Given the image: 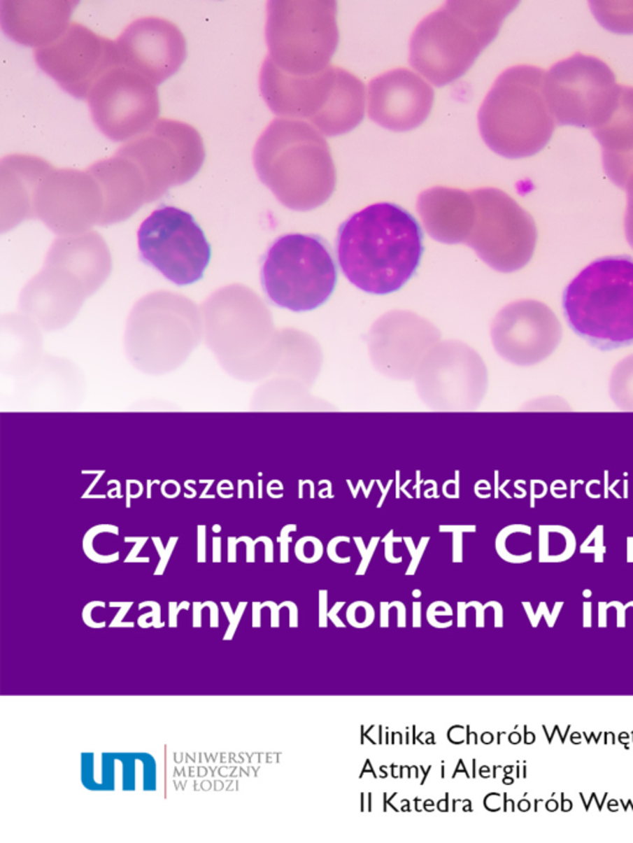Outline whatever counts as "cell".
Returning a JSON list of instances; mask_svg holds the SVG:
<instances>
[{
    "instance_id": "6da1fadb",
    "label": "cell",
    "mask_w": 633,
    "mask_h": 843,
    "mask_svg": "<svg viewBox=\"0 0 633 843\" xmlns=\"http://www.w3.org/2000/svg\"><path fill=\"white\" fill-rule=\"evenodd\" d=\"M423 254V233L411 213L394 203H375L341 224L338 262L362 291L390 295L413 277Z\"/></svg>"
},
{
    "instance_id": "7a4b0ae2",
    "label": "cell",
    "mask_w": 633,
    "mask_h": 843,
    "mask_svg": "<svg viewBox=\"0 0 633 843\" xmlns=\"http://www.w3.org/2000/svg\"><path fill=\"white\" fill-rule=\"evenodd\" d=\"M254 164L261 180L293 209L318 207L336 188L328 143L304 120L275 119L256 143Z\"/></svg>"
},
{
    "instance_id": "3957f363",
    "label": "cell",
    "mask_w": 633,
    "mask_h": 843,
    "mask_svg": "<svg viewBox=\"0 0 633 843\" xmlns=\"http://www.w3.org/2000/svg\"><path fill=\"white\" fill-rule=\"evenodd\" d=\"M517 1H448L417 27L410 62L433 85H448L473 66Z\"/></svg>"
},
{
    "instance_id": "277c9868",
    "label": "cell",
    "mask_w": 633,
    "mask_h": 843,
    "mask_svg": "<svg viewBox=\"0 0 633 843\" xmlns=\"http://www.w3.org/2000/svg\"><path fill=\"white\" fill-rule=\"evenodd\" d=\"M563 313L575 334L599 350L633 344V259L591 262L565 288Z\"/></svg>"
},
{
    "instance_id": "5b68a950",
    "label": "cell",
    "mask_w": 633,
    "mask_h": 843,
    "mask_svg": "<svg viewBox=\"0 0 633 843\" xmlns=\"http://www.w3.org/2000/svg\"><path fill=\"white\" fill-rule=\"evenodd\" d=\"M542 69L515 66L496 80L479 111L481 136L490 149L508 159L528 157L549 143L555 129L544 94Z\"/></svg>"
},
{
    "instance_id": "8992f818",
    "label": "cell",
    "mask_w": 633,
    "mask_h": 843,
    "mask_svg": "<svg viewBox=\"0 0 633 843\" xmlns=\"http://www.w3.org/2000/svg\"><path fill=\"white\" fill-rule=\"evenodd\" d=\"M260 85L273 112L307 119L325 135L348 133L364 118L365 87L339 67L329 66L315 75H288L267 57L261 69Z\"/></svg>"
},
{
    "instance_id": "52a82bcc",
    "label": "cell",
    "mask_w": 633,
    "mask_h": 843,
    "mask_svg": "<svg viewBox=\"0 0 633 843\" xmlns=\"http://www.w3.org/2000/svg\"><path fill=\"white\" fill-rule=\"evenodd\" d=\"M338 271L329 248L317 235L287 234L267 250L261 285L277 307L308 312L323 306L336 290Z\"/></svg>"
},
{
    "instance_id": "ba28073f",
    "label": "cell",
    "mask_w": 633,
    "mask_h": 843,
    "mask_svg": "<svg viewBox=\"0 0 633 843\" xmlns=\"http://www.w3.org/2000/svg\"><path fill=\"white\" fill-rule=\"evenodd\" d=\"M269 59L285 73L311 76L329 67L339 43L334 1H270Z\"/></svg>"
},
{
    "instance_id": "9c48e42d",
    "label": "cell",
    "mask_w": 633,
    "mask_h": 843,
    "mask_svg": "<svg viewBox=\"0 0 633 843\" xmlns=\"http://www.w3.org/2000/svg\"><path fill=\"white\" fill-rule=\"evenodd\" d=\"M620 90L607 64L584 53L553 64L544 76V94L558 125L595 129L611 112Z\"/></svg>"
},
{
    "instance_id": "30bf717a",
    "label": "cell",
    "mask_w": 633,
    "mask_h": 843,
    "mask_svg": "<svg viewBox=\"0 0 633 843\" xmlns=\"http://www.w3.org/2000/svg\"><path fill=\"white\" fill-rule=\"evenodd\" d=\"M471 197L467 243L496 270L511 272L526 265L537 241L532 217L500 190L481 188Z\"/></svg>"
},
{
    "instance_id": "8fae6325",
    "label": "cell",
    "mask_w": 633,
    "mask_h": 843,
    "mask_svg": "<svg viewBox=\"0 0 633 843\" xmlns=\"http://www.w3.org/2000/svg\"><path fill=\"white\" fill-rule=\"evenodd\" d=\"M140 259L177 286L202 280L212 259L206 234L190 213L161 207L145 219L138 232Z\"/></svg>"
},
{
    "instance_id": "7c38bea8",
    "label": "cell",
    "mask_w": 633,
    "mask_h": 843,
    "mask_svg": "<svg viewBox=\"0 0 633 843\" xmlns=\"http://www.w3.org/2000/svg\"><path fill=\"white\" fill-rule=\"evenodd\" d=\"M154 85L131 69H109L91 94L93 118L109 138L133 136L156 117L159 111Z\"/></svg>"
},
{
    "instance_id": "4fadbf2b",
    "label": "cell",
    "mask_w": 633,
    "mask_h": 843,
    "mask_svg": "<svg viewBox=\"0 0 633 843\" xmlns=\"http://www.w3.org/2000/svg\"><path fill=\"white\" fill-rule=\"evenodd\" d=\"M367 98L370 119L390 130L407 132L429 115L434 92L415 72L396 69L370 82Z\"/></svg>"
},
{
    "instance_id": "5bb4252c",
    "label": "cell",
    "mask_w": 633,
    "mask_h": 843,
    "mask_svg": "<svg viewBox=\"0 0 633 843\" xmlns=\"http://www.w3.org/2000/svg\"><path fill=\"white\" fill-rule=\"evenodd\" d=\"M120 64L160 83L180 69L186 48L181 32L170 22L144 19L133 24L118 41Z\"/></svg>"
},
{
    "instance_id": "9a60e30c",
    "label": "cell",
    "mask_w": 633,
    "mask_h": 843,
    "mask_svg": "<svg viewBox=\"0 0 633 843\" xmlns=\"http://www.w3.org/2000/svg\"><path fill=\"white\" fill-rule=\"evenodd\" d=\"M507 338L511 344L501 349L504 355L521 364H533L550 355L562 339L558 319L539 302H521L508 308Z\"/></svg>"
},
{
    "instance_id": "2e32d148",
    "label": "cell",
    "mask_w": 633,
    "mask_h": 843,
    "mask_svg": "<svg viewBox=\"0 0 633 843\" xmlns=\"http://www.w3.org/2000/svg\"><path fill=\"white\" fill-rule=\"evenodd\" d=\"M592 134L602 145L606 175L625 188L633 173V87L621 85L611 112Z\"/></svg>"
},
{
    "instance_id": "e0dca14e",
    "label": "cell",
    "mask_w": 633,
    "mask_h": 843,
    "mask_svg": "<svg viewBox=\"0 0 633 843\" xmlns=\"http://www.w3.org/2000/svg\"><path fill=\"white\" fill-rule=\"evenodd\" d=\"M576 539L571 530L562 525L539 527V562L568 560L575 552Z\"/></svg>"
},
{
    "instance_id": "ac0fdd59",
    "label": "cell",
    "mask_w": 633,
    "mask_h": 843,
    "mask_svg": "<svg viewBox=\"0 0 633 843\" xmlns=\"http://www.w3.org/2000/svg\"><path fill=\"white\" fill-rule=\"evenodd\" d=\"M591 9L596 19L611 31L620 34L633 32V3L594 1Z\"/></svg>"
},
{
    "instance_id": "d6986e66",
    "label": "cell",
    "mask_w": 633,
    "mask_h": 843,
    "mask_svg": "<svg viewBox=\"0 0 633 843\" xmlns=\"http://www.w3.org/2000/svg\"><path fill=\"white\" fill-rule=\"evenodd\" d=\"M626 191H627V212H626V236H627L628 243L633 248V173L628 178L626 183Z\"/></svg>"
},
{
    "instance_id": "ffe728a7",
    "label": "cell",
    "mask_w": 633,
    "mask_h": 843,
    "mask_svg": "<svg viewBox=\"0 0 633 843\" xmlns=\"http://www.w3.org/2000/svg\"><path fill=\"white\" fill-rule=\"evenodd\" d=\"M557 604V609H555V611H554V614H552V615H550V614H549V612H548V607H547V604H546V602H541V604H539V607H538L537 614H536V615H534V616L528 615V617H529V620H531V623H532V626L537 627L538 622H539V620H541V617H542V616L544 615V616H546V617H547V622H548V626L550 627V628H552V627L554 626V623H555V621H557V617H558V615H559V611H560V609H562V606H563V602H557V604Z\"/></svg>"
},
{
    "instance_id": "44dd1931",
    "label": "cell",
    "mask_w": 633,
    "mask_h": 843,
    "mask_svg": "<svg viewBox=\"0 0 633 843\" xmlns=\"http://www.w3.org/2000/svg\"><path fill=\"white\" fill-rule=\"evenodd\" d=\"M152 541H155L156 549H157L159 553H160L161 557L160 565L157 567L155 574H156V575H161V574L164 573L166 564H167L169 559H170L171 553H172V551H173V546H175V541H177V538H171L170 543H169V546H167L166 549H164V546H162V543H161L160 538H156V537H154V538H152Z\"/></svg>"
},
{
    "instance_id": "7402d4cb",
    "label": "cell",
    "mask_w": 633,
    "mask_h": 843,
    "mask_svg": "<svg viewBox=\"0 0 633 843\" xmlns=\"http://www.w3.org/2000/svg\"><path fill=\"white\" fill-rule=\"evenodd\" d=\"M222 604H223L225 614H227V616H228V618H229L230 621L229 630H228V632H227V635H225V637H224V639H232V638H233V635H234L235 630H236V627H238V625H239V621L240 618H241V616H243V612H244V609L245 606H246V604H245V602H241V604H239V609H238V611H236L235 614L232 612V609H230L229 604L223 602Z\"/></svg>"
},
{
    "instance_id": "603a6c76",
    "label": "cell",
    "mask_w": 633,
    "mask_h": 843,
    "mask_svg": "<svg viewBox=\"0 0 633 843\" xmlns=\"http://www.w3.org/2000/svg\"><path fill=\"white\" fill-rule=\"evenodd\" d=\"M96 606L104 607L106 604H104V602H98V601H96V602H91V604H87V606L85 607V610H83V620H85V625H88L90 627H93V628H99V627L106 626V622H101V623H94L93 620H92V609H93V607H96Z\"/></svg>"
},
{
    "instance_id": "cb8c5ba5",
    "label": "cell",
    "mask_w": 633,
    "mask_h": 843,
    "mask_svg": "<svg viewBox=\"0 0 633 843\" xmlns=\"http://www.w3.org/2000/svg\"><path fill=\"white\" fill-rule=\"evenodd\" d=\"M122 604V610L119 611V614H118V615L115 616V618L113 620L112 623H111V627H134L133 622H129V623H122V618H124V616L127 615V612H128L129 609L133 606V602H125V604Z\"/></svg>"
},
{
    "instance_id": "d4e9b609",
    "label": "cell",
    "mask_w": 633,
    "mask_h": 843,
    "mask_svg": "<svg viewBox=\"0 0 633 843\" xmlns=\"http://www.w3.org/2000/svg\"><path fill=\"white\" fill-rule=\"evenodd\" d=\"M148 541V538H140V541H138V543H136V544H135V546H134V548H133V551H131V553H130V554H129L128 557H127V559H125V562H150L149 558H141V559H138V558H136V555H138V553L140 552V549H141V548H143V546H144L145 541Z\"/></svg>"
},
{
    "instance_id": "484cf974",
    "label": "cell",
    "mask_w": 633,
    "mask_h": 843,
    "mask_svg": "<svg viewBox=\"0 0 633 843\" xmlns=\"http://www.w3.org/2000/svg\"><path fill=\"white\" fill-rule=\"evenodd\" d=\"M204 530L206 527L201 525L198 527V562H204Z\"/></svg>"
},
{
    "instance_id": "4316f807",
    "label": "cell",
    "mask_w": 633,
    "mask_h": 843,
    "mask_svg": "<svg viewBox=\"0 0 633 843\" xmlns=\"http://www.w3.org/2000/svg\"><path fill=\"white\" fill-rule=\"evenodd\" d=\"M325 596H327V593H325V591H320V627H327V620H325V618H327V612H325V609H327V599H325Z\"/></svg>"
},
{
    "instance_id": "83f0119b",
    "label": "cell",
    "mask_w": 633,
    "mask_h": 843,
    "mask_svg": "<svg viewBox=\"0 0 633 843\" xmlns=\"http://www.w3.org/2000/svg\"><path fill=\"white\" fill-rule=\"evenodd\" d=\"M265 604V606H270V607H271V611H272L271 626L272 627H278V611H280V609H281V607H283V604H280V606H276V604H273V602H271V601H270V602H265V604Z\"/></svg>"
},
{
    "instance_id": "f1b7e54d",
    "label": "cell",
    "mask_w": 633,
    "mask_h": 843,
    "mask_svg": "<svg viewBox=\"0 0 633 843\" xmlns=\"http://www.w3.org/2000/svg\"><path fill=\"white\" fill-rule=\"evenodd\" d=\"M238 541H246V546H248V557H246L248 558V562H254V544L255 543L251 541L250 538H246V537L240 538V539H238Z\"/></svg>"
},
{
    "instance_id": "f546056e",
    "label": "cell",
    "mask_w": 633,
    "mask_h": 843,
    "mask_svg": "<svg viewBox=\"0 0 633 843\" xmlns=\"http://www.w3.org/2000/svg\"><path fill=\"white\" fill-rule=\"evenodd\" d=\"M343 604H344V602H338V604H336V606H334V607H333V610H332V612H329V615H328V616H329L330 618H332V621H333V622H334V623H336V626H338V627H344V625H343V623H341V621H339V618H338V616H336V614H338V611H339V609H341V607H343Z\"/></svg>"
},
{
    "instance_id": "4dcf8cb0",
    "label": "cell",
    "mask_w": 633,
    "mask_h": 843,
    "mask_svg": "<svg viewBox=\"0 0 633 843\" xmlns=\"http://www.w3.org/2000/svg\"><path fill=\"white\" fill-rule=\"evenodd\" d=\"M213 562H220V538H213Z\"/></svg>"
},
{
    "instance_id": "1f68e13d",
    "label": "cell",
    "mask_w": 633,
    "mask_h": 843,
    "mask_svg": "<svg viewBox=\"0 0 633 843\" xmlns=\"http://www.w3.org/2000/svg\"><path fill=\"white\" fill-rule=\"evenodd\" d=\"M583 607H584V626L590 627L591 626V623H590L591 604H590V602H585V604H584V606H583Z\"/></svg>"
},
{
    "instance_id": "d6a6232c",
    "label": "cell",
    "mask_w": 633,
    "mask_h": 843,
    "mask_svg": "<svg viewBox=\"0 0 633 843\" xmlns=\"http://www.w3.org/2000/svg\"><path fill=\"white\" fill-rule=\"evenodd\" d=\"M177 615H178V610H177V607H176V604H175V602H171V604H170V627L177 626V623H176V618H177Z\"/></svg>"
},
{
    "instance_id": "836d02e7",
    "label": "cell",
    "mask_w": 633,
    "mask_h": 843,
    "mask_svg": "<svg viewBox=\"0 0 633 843\" xmlns=\"http://www.w3.org/2000/svg\"><path fill=\"white\" fill-rule=\"evenodd\" d=\"M229 562H235V544L238 543V539L232 537L229 538Z\"/></svg>"
},
{
    "instance_id": "e575fe53",
    "label": "cell",
    "mask_w": 633,
    "mask_h": 843,
    "mask_svg": "<svg viewBox=\"0 0 633 843\" xmlns=\"http://www.w3.org/2000/svg\"><path fill=\"white\" fill-rule=\"evenodd\" d=\"M420 602H415V627L420 626V614H418V610H420Z\"/></svg>"
},
{
    "instance_id": "d590c367",
    "label": "cell",
    "mask_w": 633,
    "mask_h": 843,
    "mask_svg": "<svg viewBox=\"0 0 633 843\" xmlns=\"http://www.w3.org/2000/svg\"><path fill=\"white\" fill-rule=\"evenodd\" d=\"M571 807H573L571 801L568 800V799H563V807H562V810H563V812H570V810H571Z\"/></svg>"
},
{
    "instance_id": "8d00e7d4",
    "label": "cell",
    "mask_w": 633,
    "mask_h": 843,
    "mask_svg": "<svg viewBox=\"0 0 633 843\" xmlns=\"http://www.w3.org/2000/svg\"><path fill=\"white\" fill-rule=\"evenodd\" d=\"M547 809H548L549 812H555L558 809V804L554 800H549L547 802Z\"/></svg>"
},
{
    "instance_id": "74e56055",
    "label": "cell",
    "mask_w": 633,
    "mask_h": 843,
    "mask_svg": "<svg viewBox=\"0 0 633 843\" xmlns=\"http://www.w3.org/2000/svg\"><path fill=\"white\" fill-rule=\"evenodd\" d=\"M609 809H610V810H611V812H612V810H613V812H618V802H616V801H613V800L610 801V804H609Z\"/></svg>"
},
{
    "instance_id": "f35d334b",
    "label": "cell",
    "mask_w": 633,
    "mask_h": 843,
    "mask_svg": "<svg viewBox=\"0 0 633 843\" xmlns=\"http://www.w3.org/2000/svg\"><path fill=\"white\" fill-rule=\"evenodd\" d=\"M520 809H521L522 812H527L529 809V802L528 801H521Z\"/></svg>"
},
{
    "instance_id": "ab89813d",
    "label": "cell",
    "mask_w": 633,
    "mask_h": 843,
    "mask_svg": "<svg viewBox=\"0 0 633 843\" xmlns=\"http://www.w3.org/2000/svg\"><path fill=\"white\" fill-rule=\"evenodd\" d=\"M222 530V527H220V525H214L213 530H214V532H215V533H217V532H219V530Z\"/></svg>"
}]
</instances>
